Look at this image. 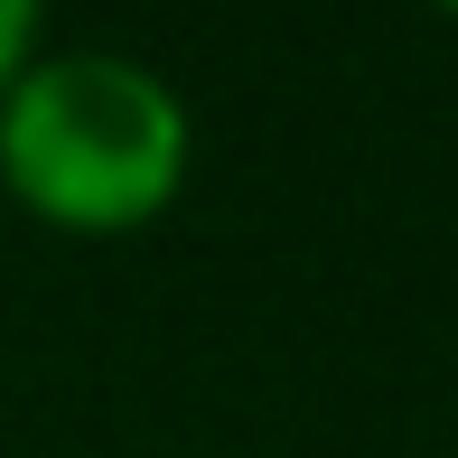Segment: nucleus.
<instances>
[{
    "label": "nucleus",
    "instance_id": "nucleus-1",
    "mask_svg": "<svg viewBox=\"0 0 458 458\" xmlns=\"http://www.w3.org/2000/svg\"><path fill=\"white\" fill-rule=\"evenodd\" d=\"M197 131L159 66L122 47H66L38 56L0 94V187L47 234H140L178 206Z\"/></svg>",
    "mask_w": 458,
    "mask_h": 458
},
{
    "label": "nucleus",
    "instance_id": "nucleus-3",
    "mask_svg": "<svg viewBox=\"0 0 458 458\" xmlns=\"http://www.w3.org/2000/svg\"><path fill=\"white\" fill-rule=\"evenodd\" d=\"M430 10H449V19H458V0H430Z\"/></svg>",
    "mask_w": 458,
    "mask_h": 458
},
{
    "label": "nucleus",
    "instance_id": "nucleus-2",
    "mask_svg": "<svg viewBox=\"0 0 458 458\" xmlns=\"http://www.w3.org/2000/svg\"><path fill=\"white\" fill-rule=\"evenodd\" d=\"M38 19H47V0H0V94L38 66Z\"/></svg>",
    "mask_w": 458,
    "mask_h": 458
}]
</instances>
